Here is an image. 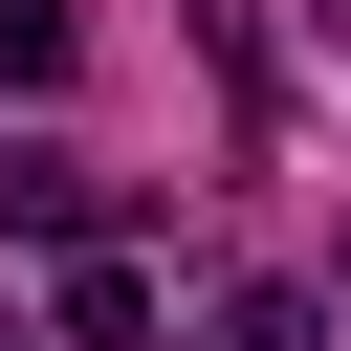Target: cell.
<instances>
[{
    "mask_svg": "<svg viewBox=\"0 0 351 351\" xmlns=\"http://www.w3.org/2000/svg\"><path fill=\"white\" fill-rule=\"evenodd\" d=\"M0 241H110V176H88L66 132H22V154H0Z\"/></svg>",
    "mask_w": 351,
    "mask_h": 351,
    "instance_id": "1",
    "label": "cell"
},
{
    "mask_svg": "<svg viewBox=\"0 0 351 351\" xmlns=\"http://www.w3.org/2000/svg\"><path fill=\"white\" fill-rule=\"evenodd\" d=\"M197 351H329V307H307V285H219V329H197Z\"/></svg>",
    "mask_w": 351,
    "mask_h": 351,
    "instance_id": "3",
    "label": "cell"
},
{
    "mask_svg": "<svg viewBox=\"0 0 351 351\" xmlns=\"http://www.w3.org/2000/svg\"><path fill=\"white\" fill-rule=\"evenodd\" d=\"M66 351H154V285H132V241H66Z\"/></svg>",
    "mask_w": 351,
    "mask_h": 351,
    "instance_id": "2",
    "label": "cell"
},
{
    "mask_svg": "<svg viewBox=\"0 0 351 351\" xmlns=\"http://www.w3.org/2000/svg\"><path fill=\"white\" fill-rule=\"evenodd\" d=\"M66 44H88L66 0H0V88H66Z\"/></svg>",
    "mask_w": 351,
    "mask_h": 351,
    "instance_id": "4",
    "label": "cell"
},
{
    "mask_svg": "<svg viewBox=\"0 0 351 351\" xmlns=\"http://www.w3.org/2000/svg\"><path fill=\"white\" fill-rule=\"evenodd\" d=\"M329 285H351V263H329Z\"/></svg>",
    "mask_w": 351,
    "mask_h": 351,
    "instance_id": "5",
    "label": "cell"
},
{
    "mask_svg": "<svg viewBox=\"0 0 351 351\" xmlns=\"http://www.w3.org/2000/svg\"><path fill=\"white\" fill-rule=\"evenodd\" d=\"M329 22H351V0H329Z\"/></svg>",
    "mask_w": 351,
    "mask_h": 351,
    "instance_id": "6",
    "label": "cell"
},
{
    "mask_svg": "<svg viewBox=\"0 0 351 351\" xmlns=\"http://www.w3.org/2000/svg\"><path fill=\"white\" fill-rule=\"evenodd\" d=\"M0 351H22V329H0Z\"/></svg>",
    "mask_w": 351,
    "mask_h": 351,
    "instance_id": "7",
    "label": "cell"
}]
</instances>
